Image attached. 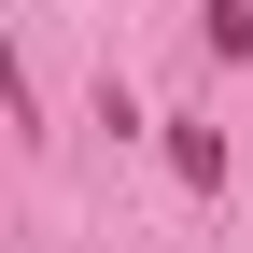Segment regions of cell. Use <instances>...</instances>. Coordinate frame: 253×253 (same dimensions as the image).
Returning <instances> with one entry per match:
<instances>
[{
	"label": "cell",
	"instance_id": "1",
	"mask_svg": "<svg viewBox=\"0 0 253 253\" xmlns=\"http://www.w3.org/2000/svg\"><path fill=\"white\" fill-rule=\"evenodd\" d=\"M169 169H183V183H225V141H211L197 113H169Z\"/></svg>",
	"mask_w": 253,
	"mask_h": 253
}]
</instances>
